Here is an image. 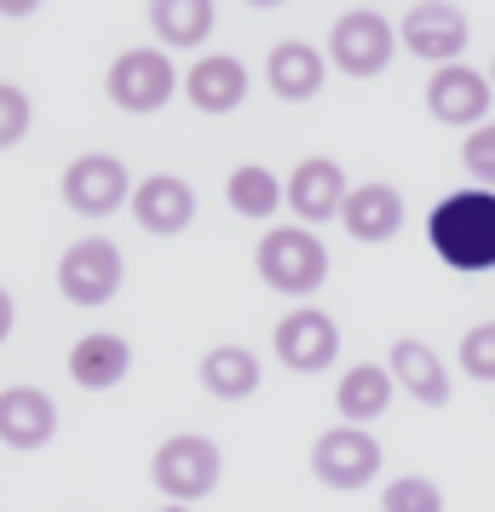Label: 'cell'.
Segmentation results:
<instances>
[{"label": "cell", "mask_w": 495, "mask_h": 512, "mask_svg": "<svg viewBox=\"0 0 495 512\" xmlns=\"http://www.w3.org/2000/svg\"><path fill=\"white\" fill-rule=\"evenodd\" d=\"M271 351H277V363L288 374H323L340 357V328H334L329 311H317V305H300V311H288L277 334H271Z\"/></svg>", "instance_id": "obj_9"}, {"label": "cell", "mask_w": 495, "mask_h": 512, "mask_svg": "<svg viewBox=\"0 0 495 512\" xmlns=\"http://www.w3.org/2000/svg\"><path fill=\"white\" fill-rule=\"evenodd\" d=\"M12 323H18V305H12V294H6V288H0V346H6Z\"/></svg>", "instance_id": "obj_28"}, {"label": "cell", "mask_w": 495, "mask_h": 512, "mask_svg": "<svg viewBox=\"0 0 495 512\" xmlns=\"http://www.w3.org/2000/svg\"><path fill=\"white\" fill-rule=\"evenodd\" d=\"M386 374H392V386H403V392L415 397V403H426V409H444L449 403V369L426 340H409V334H403L398 346H392V357H386Z\"/></svg>", "instance_id": "obj_18"}, {"label": "cell", "mask_w": 495, "mask_h": 512, "mask_svg": "<svg viewBox=\"0 0 495 512\" xmlns=\"http://www.w3.org/2000/svg\"><path fill=\"white\" fill-rule=\"evenodd\" d=\"M490 93L495 87L478 70L449 64V70H438L426 81V110H432V121H444V127H478L484 110H490Z\"/></svg>", "instance_id": "obj_16"}, {"label": "cell", "mask_w": 495, "mask_h": 512, "mask_svg": "<svg viewBox=\"0 0 495 512\" xmlns=\"http://www.w3.org/2000/svg\"><path fill=\"white\" fill-rule=\"evenodd\" d=\"M346 196H352V185H346L340 162H329V156H306V162L294 167V179L283 185L288 213H294L306 231H311V225H323V219H340Z\"/></svg>", "instance_id": "obj_11"}, {"label": "cell", "mask_w": 495, "mask_h": 512, "mask_svg": "<svg viewBox=\"0 0 495 512\" xmlns=\"http://www.w3.org/2000/svg\"><path fill=\"white\" fill-rule=\"evenodd\" d=\"M219 478H225V455L202 432H179L150 455V484L167 495V507H196L202 495L219 489Z\"/></svg>", "instance_id": "obj_3"}, {"label": "cell", "mask_w": 495, "mask_h": 512, "mask_svg": "<svg viewBox=\"0 0 495 512\" xmlns=\"http://www.w3.org/2000/svg\"><path fill=\"white\" fill-rule=\"evenodd\" d=\"M162 512H190V507H162Z\"/></svg>", "instance_id": "obj_30"}, {"label": "cell", "mask_w": 495, "mask_h": 512, "mask_svg": "<svg viewBox=\"0 0 495 512\" xmlns=\"http://www.w3.org/2000/svg\"><path fill=\"white\" fill-rule=\"evenodd\" d=\"M133 374V346L110 334V328H98V334H81L70 346V380L81 392H110Z\"/></svg>", "instance_id": "obj_17"}, {"label": "cell", "mask_w": 495, "mask_h": 512, "mask_svg": "<svg viewBox=\"0 0 495 512\" xmlns=\"http://www.w3.org/2000/svg\"><path fill=\"white\" fill-rule=\"evenodd\" d=\"M340 225L352 242H392L403 231V196L392 185H357L346 196V208H340Z\"/></svg>", "instance_id": "obj_20"}, {"label": "cell", "mask_w": 495, "mask_h": 512, "mask_svg": "<svg viewBox=\"0 0 495 512\" xmlns=\"http://www.w3.org/2000/svg\"><path fill=\"white\" fill-rule=\"evenodd\" d=\"M254 271L271 294H288V300H306L329 282V248L306 231V225H271L254 248Z\"/></svg>", "instance_id": "obj_2"}, {"label": "cell", "mask_w": 495, "mask_h": 512, "mask_svg": "<svg viewBox=\"0 0 495 512\" xmlns=\"http://www.w3.org/2000/svg\"><path fill=\"white\" fill-rule=\"evenodd\" d=\"M29 127H35V104L18 81H0V150H12V144L29 139Z\"/></svg>", "instance_id": "obj_25"}, {"label": "cell", "mask_w": 495, "mask_h": 512, "mask_svg": "<svg viewBox=\"0 0 495 512\" xmlns=\"http://www.w3.org/2000/svg\"><path fill=\"white\" fill-rule=\"evenodd\" d=\"M490 87H495V58H490Z\"/></svg>", "instance_id": "obj_29"}, {"label": "cell", "mask_w": 495, "mask_h": 512, "mask_svg": "<svg viewBox=\"0 0 495 512\" xmlns=\"http://www.w3.org/2000/svg\"><path fill=\"white\" fill-rule=\"evenodd\" d=\"M144 18L156 29L162 52H196L208 47V35L219 29V6L213 0H150Z\"/></svg>", "instance_id": "obj_19"}, {"label": "cell", "mask_w": 495, "mask_h": 512, "mask_svg": "<svg viewBox=\"0 0 495 512\" xmlns=\"http://www.w3.org/2000/svg\"><path fill=\"white\" fill-rule=\"evenodd\" d=\"M392 374L380 369V363H357V369L340 374V392H334V409H340V426H363L369 432V420L386 415V403H392Z\"/></svg>", "instance_id": "obj_21"}, {"label": "cell", "mask_w": 495, "mask_h": 512, "mask_svg": "<svg viewBox=\"0 0 495 512\" xmlns=\"http://www.w3.org/2000/svg\"><path fill=\"white\" fill-rule=\"evenodd\" d=\"M461 369L472 380H495V323H478L461 334Z\"/></svg>", "instance_id": "obj_27"}, {"label": "cell", "mask_w": 495, "mask_h": 512, "mask_svg": "<svg viewBox=\"0 0 495 512\" xmlns=\"http://www.w3.org/2000/svg\"><path fill=\"white\" fill-rule=\"evenodd\" d=\"M58 438V403L41 386H6L0 392V443L6 449H47Z\"/></svg>", "instance_id": "obj_13"}, {"label": "cell", "mask_w": 495, "mask_h": 512, "mask_svg": "<svg viewBox=\"0 0 495 512\" xmlns=\"http://www.w3.org/2000/svg\"><path fill=\"white\" fill-rule=\"evenodd\" d=\"M121 277H127V265H121V248L110 236H81V242H70L64 259H58V294L70 305H81V311L116 300Z\"/></svg>", "instance_id": "obj_6"}, {"label": "cell", "mask_w": 495, "mask_h": 512, "mask_svg": "<svg viewBox=\"0 0 495 512\" xmlns=\"http://www.w3.org/2000/svg\"><path fill=\"white\" fill-rule=\"evenodd\" d=\"M185 98H190V110H202V116H231V110H242V98H248V64L231 58V52L196 58L185 75Z\"/></svg>", "instance_id": "obj_14"}, {"label": "cell", "mask_w": 495, "mask_h": 512, "mask_svg": "<svg viewBox=\"0 0 495 512\" xmlns=\"http://www.w3.org/2000/svg\"><path fill=\"white\" fill-rule=\"evenodd\" d=\"M225 202H231V213H242V219H271V213L283 208V185L271 179V167L242 162V167H231V179H225Z\"/></svg>", "instance_id": "obj_23"}, {"label": "cell", "mask_w": 495, "mask_h": 512, "mask_svg": "<svg viewBox=\"0 0 495 512\" xmlns=\"http://www.w3.org/2000/svg\"><path fill=\"white\" fill-rule=\"evenodd\" d=\"M133 219L150 236H185L196 225V190L179 173H150L133 185Z\"/></svg>", "instance_id": "obj_12"}, {"label": "cell", "mask_w": 495, "mask_h": 512, "mask_svg": "<svg viewBox=\"0 0 495 512\" xmlns=\"http://www.w3.org/2000/svg\"><path fill=\"white\" fill-rule=\"evenodd\" d=\"M392 52H398V29L386 24L375 6H352V12L334 18L329 64L340 75H352V81H375V75L392 64Z\"/></svg>", "instance_id": "obj_5"}, {"label": "cell", "mask_w": 495, "mask_h": 512, "mask_svg": "<svg viewBox=\"0 0 495 512\" xmlns=\"http://www.w3.org/2000/svg\"><path fill=\"white\" fill-rule=\"evenodd\" d=\"M64 208L81 213V219H110L121 202H133V173L121 156L110 150H93V156H75L64 167Z\"/></svg>", "instance_id": "obj_7"}, {"label": "cell", "mask_w": 495, "mask_h": 512, "mask_svg": "<svg viewBox=\"0 0 495 512\" xmlns=\"http://www.w3.org/2000/svg\"><path fill=\"white\" fill-rule=\"evenodd\" d=\"M323 81H329V52H317L311 41H277V47L265 52V87L283 104L317 98Z\"/></svg>", "instance_id": "obj_15"}, {"label": "cell", "mask_w": 495, "mask_h": 512, "mask_svg": "<svg viewBox=\"0 0 495 512\" xmlns=\"http://www.w3.org/2000/svg\"><path fill=\"white\" fill-rule=\"evenodd\" d=\"M104 93L127 116H156L167 98L179 93V70H173V58L162 47H127L116 52V64L104 75Z\"/></svg>", "instance_id": "obj_4"}, {"label": "cell", "mask_w": 495, "mask_h": 512, "mask_svg": "<svg viewBox=\"0 0 495 512\" xmlns=\"http://www.w3.org/2000/svg\"><path fill=\"white\" fill-rule=\"evenodd\" d=\"M426 236L449 271H495V190H455L444 196Z\"/></svg>", "instance_id": "obj_1"}, {"label": "cell", "mask_w": 495, "mask_h": 512, "mask_svg": "<svg viewBox=\"0 0 495 512\" xmlns=\"http://www.w3.org/2000/svg\"><path fill=\"white\" fill-rule=\"evenodd\" d=\"M398 41L421 64H438V70H449L461 52H467L472 29H467V12H455V6H409L398 24Z\"/></svg>", "instance_id": "obj_10"}, {"label": "cell", "mask_w": 495, "mask_h": 512, "mask_svg": "<svg viewBox=\"0 0 495 512\" xmlns=\"http://www.w3.org/2000/svg\"><path fill=\"white\" fill-rule=\"evenodd\" d=\"M311 472L323 489H363L380 478V443L363 426H329L323 438L311 443Z\"/></svg>", "instance_id": "obj_8"}, {"label": "cell", "mask_w": 495, "mask_h": 512, "mask_svg": "<svg viewBox=\"0 0 495 512\" xmlns=\"http://www.w3.org/2000/svg\"><path fill=\"white\" fill-rule=\"evenodd\" d=\"M196 374H202V392L219 403H248L260 392V357L248 346H213Z\"/></svg>", "instance_id": "obj_22"}, {"label": "cell", "mask_w": 495, "mask_h": 512, "mask_svg": "<svg viewBox=\"0 0 495 512\" xmlns=\"http://www.w3.org/2000/svg\"><path fill=\"white\" fill-rule=\"evenodd\" d=\"M380 512H444V489L432 478H392L380 495Z\"/></svg>", "instance_id": "obj_24"}, {"label": "cell", "mask_w": 495, "mask_h": 512, "mask_svg": "<svg viewBox=\"0 0 495 512\" xmlns=\"http://www.w3.org/2000/svg\"><path fill=\"white\" fill-rule=\"evenodd\" d=\"M461 167L478 179V190H495V121H484V127H472L467 133V144H461Z\"/></svg>", "instance_id": "obj_26"}]
</instances>
